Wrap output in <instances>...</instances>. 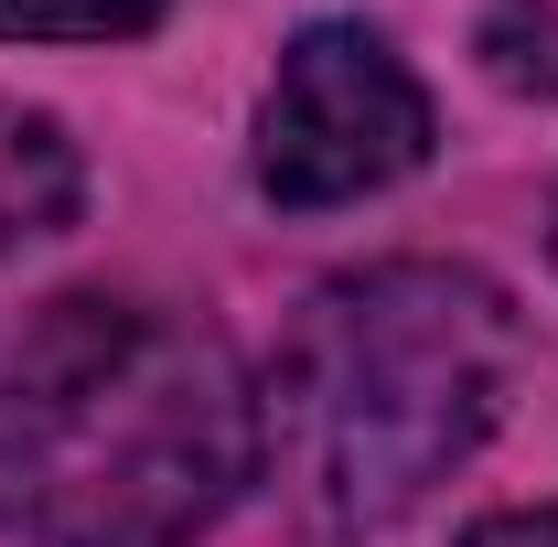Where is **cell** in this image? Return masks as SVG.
I'll list each match as a JSON object with an SVG mask.
<instances>
[{
    "label": "cell",
    "mask_w": 558,
    "mask_h": 547,
    "mask_svg": "<svg viewBox=\"0 0 558 547\" xmlns=\"http://www.w3.org/2000/svg\"><path fill=\"white\" fill-rule=\"evenodd\" d=\"M172 0H0V44H130Z\"/></svg>",
    "instance_id": "5"
},
{
    "label": "cell",
    "mask_w": 558,
    "mask_h": 547,
    "mask_svg": "<svg viewBox=\"0 0 558 547\" xmlns=\"http://www.w3.org/2000/svg\"><path fill=\"white\" fill-rule=\"evenodd\" d=\"M86 205V161H75L65 119L0 97V247H33V236H65Z\"/></svg>",
    "instance_id": "4"
},
{
    "label": "cell",
    "mask_w": 558,
    "mask_h": 547,
    "mask_svg": "<svg viewBox=\"0 0 558 547\" xmlns=\"http://www.w3.org/2000/svg\"><path fill=\"white\" fill-rule=\"evenodd\" d=\"M258 483V387L215 323L65 290L0 333V537L194 547Z\"/></svg>",
    "instance_id": "1"
},
{
    "label": "cell",
    "mask_w": 558,
    "mask_h": 547,
    "mask_svg": "<svg viewBox=\"0 0 558 547\" xmlns=\"http://www.w3.org/2000/svg\"><path fill=\"white\" fill-rule=\"evenodd\" d=\"M429 161V86L398 65L387 33L312 22L258 97V194L269 205H365Z\"/></svg>",
    "instance_id": "3"
},
{
    "label": "cell",
    "mask_w": 558,
    "mask_h": 547,
    "mask_svg": "<svg viewBox=\"0 0 558 547\" xmlns=\"http://www.w3.org/2000/svg\"><path fill=\"white\" fill-rule=\"evenodd\" d=\"M526 376V323L462 258H376L323 279L258 387V483L312 537L418 515L494 440Z\"/></svg>",
    "instance_id": "2"
},
{
    "label": "cell",
    "mask_w": 558,
    "mask_h": 547,
    "mask_svg": "<svg viewBox=\"0 0 558 547\" xmlns=\"http://www.w3.org/2000/svg\"><path fill=\"white\" fill-rule=\"evenodd\" d=\"M462 547H558V505H515V515H484Z\"/></svg>",
    "instance_id": "6"
}]
</instances>
